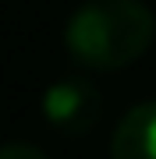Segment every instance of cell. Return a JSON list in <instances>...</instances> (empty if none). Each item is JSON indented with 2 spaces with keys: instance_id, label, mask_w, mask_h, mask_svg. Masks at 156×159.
Masks as SVG:
<instances>
[{
  "instance_id": "obj_3",
  "label": "cell",
  "mask_w": 156,
  "mask_h": 159,
  "mask_svg": "<svg viewBox=\"0 0 156 159\" xmlns=\"http://www.w3.org/2000/svg\"><path fill=\"white\" fill-rule=\"evenodd\" d=\"M110 159H156V99L139 102L121 117L110 138Z\"/></svg>"
},
{
  "instance_id": "obj_2",
  "label": "cell",
  "mask_w": 156,
  "mask_h": 159,
  "mask_svg": "<svg viewBox=\"0 0 156 159\" xmlns=\"http://www.w3.org/2000/svg\"><path fill=\"white\" fill-rule=\"evenodd\" d=\"M43 113L60 134L82 138L103 117V96L89 78H64L53 81L43 96Z\"/></svg>"
},
{
  "instance_id": "obj_4",
  "label": "cell",
  "mask_w": 156,
  "mask_h": 159,
  "mask_svg": "<svg viewBox=\"0 0 156 159\" xmlns=\"http://www.w3.org/2000/svg\"><path fill=\"white\" fill-rule=\"evenodd\" d=\"M0 159H46V152L35 145L14 142V145H0Z\"/></svg>"
},
{
  "instance_id": "obj_1",
  "label": "cell",
  "mask_w": 156,
  "mask_h": 159,
  "mask_svg": "<svg viewBox=\"0 0 156 159\" xmlns=\"http://www.w3.org/2000/svg\"><path fill=\"white\" fill-rule=\"evenodd\" d=\"M156 39V18L145 0H85L68 18L64 46L89 71H121Z\"/></svg>"
}]
</instances>
